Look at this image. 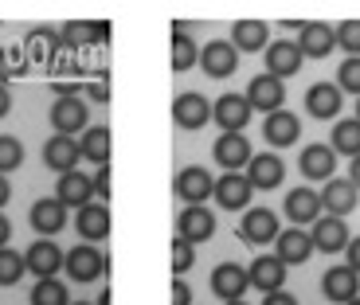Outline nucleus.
<instances>
[{
    "label": "nucleus",
    "mask_w": 360,
    "mask_h": 305,
    "mask_svg": "<svg viewBox=\"0 0 360 305\" xmlns=\"http://www.w3.org/2000/svg\"><path fill=\"white\" fill-rule=\"evenodd\" d=\"M172 305H192V290L184 278H172Z\"/></svg>",
    "instance_id": "44"
},
{
    "label": "nucleus",
    "mask_w": 360,
    "mask_h": 305,
    "mask_svg": "<svg viewBox=\"0 0 360 305\" xmlns=\"http://www.w3.org/2000/svg\"><path fill=\"white\" fill-rule=\"evenodd\" d=\"M274 242H278V259L286 262V266H302V262L314 254V239H309V231H302V227L282 231Z\"/></svg>",
    "instance_id": "28"
},
{
    "label": "nucleus",
    "mask_w": 360,
    "mask_h": 305,
    "mask_svg": "<svg viewBox=\"0 0 360 305\" xmlns=\"http://www.w3.org/2000/svg\"><path fill=\"white\" fill-rule=\"evenodd\" d=\"M55 200L63 207H86L94 204V176H86V172H63L59 176V184H55Z\"/></svg>",
    "instance_id": "9"
},
{
    "label": "nucleus",
    "mask_w": 360,
    "mask_h": 305,
    "mask_svg": "<svg viewBox=\"0 0 360 305\" xmlns=\"http://www.w3.org/2000/svg\"><path fill=\"white\" fill-rule=\"evenodd\" d=\"M86 94H90L94 102H110V86H106V79H94V82L86 86Z\"/></svg>",
    "instance_id": "45"
},
{
    "label": "nucleus",
    "mask_w": 360,
    "mask_h": 305,
    "mask_svg": "<svg viewBox=\"0 0 360 305\" xmlns=\"http://www.w3.org/2000/svg\"><path fill=\"white\" fill-rule=\"evenodd\" d=\"M345 251H349V262H345V266H352V270L360 274V235L349 242V247H345Z\"/></svg>",
    "instance_id": "46"
},
{
    "label": "nucleus",
    "mask_w": 360,
    "mask_h": 305,
    "mask_svg": "<svg viewBox=\"0 0 360 305\" xmlns=\"http://www.w3.org/2000/svg\"><path fill=\"white\" fill-rule=\"evenodd\" d=\"M286 216L294 219V227L317 223V219H321V192H314V188H294V192L286 196Z\"/></svg>",
    "instance_id": "26"
},
{
    "label": "nucleus",
    "mask_w": 360,
    "mask_h": 305,
    "mask_svg": "<svg viewBox=\"0 0 360 305\" xmlns=\"http://www.w3.org/2000/svg\"><path fill=\"white\" fill-rule=\"evenodd\" d=\"M306 110H309V117H321V122L337 117L341 114V86L337 82H314L306 90Z\"/></svg>",
    "instance_id": "22"
},
{
    "label": "nucleus",
    "mask_w": 360,
    "mask_h": 305,
    "mask_svg": "<svg viewBox=\"0 0 360 305\" xmlns=\"http://www.w3.org/2000/svg\"><path fill=\"white\" fill-rule=\"evenodd\" d=\"M262 305H297L294 294H286V290H278V294H266V301Z\"/></svg>",
    "instance_id": "47"
},
{
    "label": "nucleus",
    "mask_w": 360,
    "mask_h": 305,
    "mask_svg": "<svg viewBox=\"0 0 360 305\" xmlns=\"http://www.w3.org/2000/svg\"><path fill=\"white\" fill-rule=\"evenodd\" d=\"M32 227H36L44 239H51V235H59L67 227V207L59 204V200H36L32 204Z\"/></svg>",
    "instance_id": "27"
},
{
    "label": "nucleus",
    "mask_w": 360,
    "mask_h": 305,
    "mask_svg": "<svg viewBox=\"0 0 360 305\" xmlns=\"http://www.w3.org/2000/svg\"><path fill=\"white\" fill-rule=\"evenodd\" d=\"M247 102H251V110L278 114L282 102H286V86H282V79H274V74H255L251 86H247Z\"/></svg>",
    "instance_id": "6"
},
{
    "label": "nucleus",
    "mask_w": 360,
    "mask_h": 305,
    "mask_svg": "<svg viewBox=\"0 0 360 305\" xmlns=\"http://www.w3.org/2000/svg\"><path fill=\"white\" fill-rule=\"evenodd\" d=\"M86 117H90V110H86V102L75 94V98H55V106H51V126H55V134L59 137H75L82 129L86 134Z\"/></svg>",
    "instance_id": "2"
},
{
    "label": "nucleus",
    "mask_w": 360,
    "mask_h": 305,
    "mask_svg": "<svg viewBox=\"0 0 360 305\" xmlns=\"http://www.w3.org/2000/svg\"><path fill=\"white\" fill-rule=\"evenodd\" d=\"M59 39H63L67 47H90V44H102V39H110V27L106 24H63V32H59Z\"/></svg>",
    "instance_id": "32"
},
{
    "label": "nucleus",
    "mask_w": 360,
    "mask_h": 305,
    "mask_svg": "<svg viewBox=\"0 0 360 305\" xmlns=\"http://www.w3.org/2000/svg\"><path fill=\"white\" fill-rule=\"evenodd\" d=\"M337 86H341V94H345V90H352V94L360 98V55L341 63V71H337Z\"/></svg>",
    "instance_id": "41"
},
{
    "label": "nucleus",
    "mask_w": 360,
    "mask_h": 305,
    "mask_svg": "<svg viewBox=\"0 0 360 305\" xmlns=\"http://www.w3.org/2000/svg\"><path fill=\"white\" fill-rule=\"evenodd\" d=\"M356 200H360V188L352 180H329L321 188V212L345 219L349 212H356Z\"/></svg>",
    "instance_id": "15"
},
{
    "label": "nucleus",
    "mask_w": 360,
    "mask_h": 305,
    "mask_svg": "<svg viewBox=\"0 0 360 305\" xmlns=\"http://www.w3.org/2000/svg\"><path fill=\"white\" fill-rule=\"evenodd\" d=\"M251 180H247V172H224V176L216 180V192L212 196L219 200V207H227V212H243L247 204H251Z\"/></svg>",
    "instance_id": "10"
},
{
    "label": "nucleus",
    "mask_w": 360,
    "mask_h": 305,
    "mask_svg": "<svg viewBox=\"0 0 360 305\" xmlns=\"http://www.w3.org/2000/svg\"><path fill=\"white\" fill-rule=\"evenodd\" d=\"M176 235L196 247V242H204V239L216 235V216H212L204 204H200V207H184V212L176 216Z\"/></svg>",
    "instance_id": "13"
},
{
    "label": "nucleus",
    "mask_w": 360,
    "mask_h": 305,
    "mask_svg": "<svg viewBox=\"0 0 360 305\" xmlns=\"http://www.w3.org/2000/svg\"><path fill=\"white\" fill-rule=\"evenodd\" d=\"M8 110H12V94H8V82L0 79V117H8Z\"/></svg>",
    "instance_id": "48"
},
{
    "label": "nucleus",
    "mask_w": 360,
    "mask_h": 305,
    "mask_svg": "<svg viewBox=\"0 0 360 305\" xmlns=\"http://www.w3.org/2000/svg\"><path fill=\"white\" fill-rule=\"evenodd\" d=\"M239 235H243L251 247H262V242H274L278 239V216L270 207H247L243 212V223H239Z\"/></svg>",
    "instance_id": "5"
},
{
    "label": "nucleus",
    "mask_w": 360,
    "mask_h": 305,
    "mask_svg": "<svg viewBox=\"0 0 360 305\" xmlns=\"http://www.w3.org/2000/svg\"><path fill=\"white\" fill-rule=\"evenodd\" d=\"M192 262H196V247H192L188 239H172V278H180V274H188Z\"/></svg>",
    "instance_id": "39"
},
{
    "label": "nucleus",
    "mask_w": 360,
    "mask_h": 305,
    "mask_svg": "<svg viewBox=\"0 0 360 305\" xmlns=\"http://www.w3.org/2000/svg\"><path fill=\"white\" fill-rule=\"evenodd\" d=\"M24 270H27V262H24V254H16V251H0V286H16L20 278H24Z\"/></svg>",
    "instance_id": "37"
},
{
    "label": "nucleus",
    "mask_w": 360,
    "mask_h": 305,
    "mask_svg": "<svg viewBox=\"0 0 360 305\" xmlns=\"http://www.w3.org/2000/svg\"><path fill=\"white\" fill-rule=\"evenodd\" d=\"M251 141H247L243 134H219V141H216V161L224 164L227 172H239V169H247L251 164Z\"/></svg>",
    "instance_id": "25"
},
{
    "label": "nucleus",
    "mask_w": 360,
    "mask_h": 305,
    "mask_svg": "<svg viewBox=\"0 0 360 305\" xmlns=\"http://www.w3.org/2000/svg\"><path fill=\"white\" fill-rule=\"evenodd\" d=\"M169 63L176 74H184L188 67L200 63V47L192 44V36L184 32V24H176V32H172V55H169Z\"/></svg>",
    "instance_id": "31"
},
{
    "label": "nucleus",
    "mask_w": 360,
    "mask_h": 305,
    "mask_svg": "<svg viewBox=\"0 0 360 305\" xmlns=\"http://www.w3.org/2000/svg\"><path fill=\"white\" fill-rule=\"evenodd\" d=\"M71 305H75V301H71ZM79 305H86V301H79Z\"/></svg>",
    "instance_id": "56"
},
{
    "label": "nucleus",
    "mask_w": 360,
    "mask_h": 305,
    "mask_svg": "<svg viewBox=\"0 0 360 305\" xmlns=\"http://www.w3.org/2000/svg\"><path fill=\"white\" fill-rule=\"evenodd\" d=\"M212 122L224 126V134H243V126L251 122V102L247 94H224L212 102Z\"/></svg>",
    "instance_id": "4"
},
{
    "label": "nucleus",
    "mask_w": 360,
    "mask_h": 305,
    "mask_svg": "<svg viewBox=\"0 0 360 305\" xmlns=\"http://www.w3.org/2000/svg\"><path fill=\"white\" fill-rule=\"evenodd\" d=\"M0 55H4V59H0V79H4V74H12V71H27V59H24V47H4V51H0Z\"/></svg>",
    "instance_id": "42"
},
{
    "label": "nucleus",
    "mask_w": 360,
    "mask_h": 305,
    "mask_svg": "<svg viewBox=\"0 0 360 305\" xmlns=\"http://www.w3.org/2000/svg\"><path fill=\"white\" fill-rule=\"evenodd\" d=\"M172 122H176L180 129H204V122H212V102L204 98V94H180L176 102H172Z\"/></svg>",
    "instance_id": "12"
},
{
    "label": "nucleus",
    "mask_w": 360,
    "mask_h": 305,
    "mask_svg": "<svg viewBox=\"0 0 360 305\" xmlns=\"http://www.w3.org/2000/svg\"><path fill=\"white\" fill-rule=\"evenodd\" d=\"M59 44L63 39L55 36V32H47V27H36V32H27V44H24V51H27V63H47L55 51H59Z\"/></svg>",
    "instance_id": "33"
},
{
    "label": "nucleus",
    "mask_w": 360,
    "mask_h": 305,
    "mask_svg": "<svg viewBox=\"0 0 360 305\" xmlns=\"http://www.w3.org/2000/svg\"><path fill=\"white\" fill-rule=\"evenodd\" d=\"M309 239H314V251L337 254V251H345V247L352 242V235H349V227H345V219L321 216V219L314 223V231H309Z\"/></svg>",
    "instance_id": "11"
},
{
    "label": "nucleus",
    "mask_w": 360,
    "mask_h": 305,
    "mask_svg": "<svg viewBox=\"0 0 360 305\" xmlns=\"http://www.w3.org/2000/svg\"><path fill=\"white\" fill-rule=\"evenodd\" d=\"M349 180L360 188V157H352V169H349Z\"/></svg>",
    "instance_id": "51"
},
{
    "label": "nucleus",
    "mask_w": 360,
    "mask_h": 305,
    "mask_svg": "<svg viewBox=\"0 0 360 305\" xmlns=\"http://www.w3.org/2000/svg\"><path fill=\"white\" fill-rule=\"evenodd\" d=\"M110 145H114V137H110L106 126H90L86 134H82L79 149H82V157H86V161H94L102 169V164H110Z\"/></svg>",
    "instance_id": "30"
},
{
    "label": "nucleus",
    "mask_w": 360,
    "mask_h": 305,
    "mask_svg": "<svg viewBox=\"0 0 360 305\" xmlns=\"http://www.w3.org/2000/svg\"><path fill=\"white\" fill-rule=\"evenodd\" d=\"M302 63H306V55L297 51V44H290V39L266 44V74H274V79H290V74L302 71Z\"/></svg>",
    "instance_id": "18"
},
{
    "label": "nucleus",
    "mask_w": 360,
    "mask_h": 305,
    "mask_svg": "<svg viewBox=\"0 0 360 305\" xmlns=\"http://www.w3.org/2000/svg\"><path fill=\"white\" fill-rule=\"evenodd\" d=\"M98 305H114V294H110V286H106V290H102V294H98Z\"/></svg>",
    "instance_id": "52"
},
{
    "label": "nucleus",
    "mask_w": 360,
    "mask_h": 305,
    "mask_svg": "<svg viewBox=\"0 0 360 305\" xmlns=\"http://www.w3.org/2000/svg\"><path fill=\"white\" fill-rule=\"evenodd\" d=\"M247 286H251V274H247V266H239V262H219V266L212 270V294L224 297V301H243Z\"/></svg>",
    "instance_id": "3"
},
{
    "label": "nucleus",
    "mask_w": 360,
    "mask_h": 305,
    "mask_svg": "<svg viewBox=\"0 0 360 305\" xmlns=\"http://www.w3.org/2000/svg\"><path fill=\"white\" fill-rule=\"evenodd\" d=\"M349 305H360V297H352V301H349Z\"/></svg>",
    "instance_id": "54"
},
{
    "label": "nucleus",
    "mask_w": 360,
    "mask_h": 305,
    "mask_svg": "<svg viewBox=\"0 0 360 305\" xmlns=\"http://www.w3.org/2000/svg\"><path fill=\"white\" fill-rule=\"evenodd\" d=\"M231 47H235V51H262V47H266V24H259V20H243V24H235Z\"/></svg>",
    "instance_id": "34"
},
{
    "label": "nucleus",
    "mask_w": 360,
    "mask_h": 305,
    "mask_svg": "<svg viewBox=\"0 0 360 305\" xmlns=\"http://www.w3.org/2000/svg\"><path fill=\"white\" fill-rule=\"evenodd\" d=\"M227 305H247V301H227Z\"/></svg>",
    "instance_id": "55"
},
{
    "label": "nucleus",
    "mask_w": 360,
    "mask_h": 305,
    "mask_svg": "<svg viewBox=\"0 0 360 305\" xmlns=\"http://www.w3.org/2000/svg\"><path fill=\"white\" fill-rule=\"evenodd\" d=\"M79 157H82V149H79V141L75 137H47V145H44V164L47 169H55L59 176L63 172H75V164H79Z\"/></svg>",
    "instance_id": "23"
},
{
    "label": "nucleus",
    "mask_w": 360,
    "mask_h": 305,
    "mask_svg": "<svg viewBox=\"0 0 360 305\" xmlns=\"http://www.w3.org/2000/svg\"><path fill=\"white\" fill-rule=\"evenodd\" d=\"M8 200H12V184H8L4 176H0V207L8 204Z\"/></svg>",
    "instance_id": "50"
},
{
    "label": "nucleus",
    "mask_w": 360,
    "mask_h": 305,
    "mask_svg": "<svg viewBox=\"0 0 360 305\" xmlns=\"http://www.w3.org/2000/svg\"><path fill=\"white\" fill-rule=\"evenodd\" d=\"M110 192H114V176H110V164H102V169L94 172V196L110 200Z\"/></svg>",
    "instance_id": "43"
},
{
    "label": "nucleus",
    "mask_w": 360,
    "mask_h": 305,
    "mask_svg": "<svg viewBox=\"0 0 360 305\" xmlns=\"http://www.w3.org/2000/svg\"><path fill=\"white\" fill-rule=\"evenodd\" d=\"M32 305H71V294L59 278H44L32 290Z\"/></svg>",
    "instance_id": "36"
},
{
    "label": "nucleus",
    "mask_w": 360,
    "mask_h": 305,
    "mask_svg": "<svg viewBox=\"0 0 360 305\" xmlns=\"http://www.w3.org/2000/svg\"><path fill=\"white\" fill-rule=\"evenodd\" d=\"M262 137H266V145H274V149H286V145H294L297 137H302V117L290 114V110L266 114V122H262Z\"/></svg>",
    "instance_id": "16"
},
{
    "label": "nucleus",
    "mask_w": 360,
    "mask_h": 305,
    "mask_svg": "<svg viewBox=\"0 0 360 305\" xmlns=\"http://www.w3.org/2000/svg\"><path fill=\"white\" fill-rule=\"evenodd\" d=\"M63 270L71 274L75 282H94L102 270H106V259H102L90 242H82V247H75V251L63 259Z\"/></svg>",
    "instance_id": "20"
},
{
    "label": "nucleus",
    "mask_w": 360,
    "mask_h": 305,
    "mask_svg": "<svg viewBox=\"0 0 360 305\" xmlns=\"http://www.w3.org/2000/svg\"><path fill=\"white\" fill-rule=\"evenodd\" d=\"M172 192H176V196L184 200L188 207H200L207 196H212V192H216V176H212L204 164H188V169H180Z\"/></svg>",
    "instance_id": "1"
},
{
    "label": "nucleus",
    "mask_w": 360,
    "mask_h": 305,
    "mask_svg": "<svg viewBox=\"0 0 360 305\" xmlns=\"http://www.w3.org/2000/svg\"><path fill=\"white\" fill-rule=\"evenodd\" d=\"M8 239H12V223H8V216H0V251H4Z\"/></svg>",
    "instance_id": "49"
},
{
    "label": "nucleus",
    "mask_w": 360,
    "mask_h": 305,
    "mask_svg": "<svg viewBox=\"0 0 360 305\" xmlns=\"http://www.w3.org/2000/svg\"><path fill=\"white\" fill-rule=\"evenodd\" d=\"M20 164H24V145H20V137L4 134L0 137V176L4 172H16Z\"/></svg>",
    "instance_id": "38"
},
{
    "label": "nucleus",
    "mask_w": 360,
    "mask_h": 305,
    "mask_svg": "<svg viewBox=\"0 0 360 305\" xmlns=\"http://www.w3.org/2000/svg\"><path fill=\"white\" fill-rule=\"evenodd\" d=\"M337 47H345L349 59H356L360 55V20H345V24L337 27Z\"/></svg>",
    "instance_id": "40"
},
{
    "label": "nucleus",
    "mask_w": 360,
    "mask_h": 305,
    "mask_svg": "<svg viewBox=\"0 0 360 305\" xmlns=\"http://www.w3.org/2000/svg\"><path fill=\"white\" fill-rule=\"evenodd\" d=\"M200 67H204V74H212V79H227V74L239 71V51H235L227 39H212V44H204V51H200Z\"/></svg>",
    "instance_id": "8"
},
{
    "label": "nucleus",
    "mask_w": 360,
    "mask_h": 305,
    "mask_svg": "<svg viewBox=\"0 0 360 305\" xmlns=\"http://www.w3.org/2000/svg\"><path fill=\"white\" fill-rule=\"evenodd\" d=\"M356 122H360V98H356Z\"/></svg>",
    "instance_id": "53"
},
{
    "label": "nucleus",
    "mask_w": 360,
    "mask_h": 305,
    "mask_svg": "<svg viewBox=\"0 0 360 305\" xmlns=\"http://www.w3.org/2000/svg\"><path fill=\"white\" fill-rule=\"evenodd\" d=\"M282 176H286V164H282L278 152H259V157H251V164H247V180H251V188H278Z\"/></svg>",
    "instance_id": "17"
},
{
    "label": "nucleus",
    "mask_w": 360,
    "mask_h": 305,
    "mask_svg": "<svg viewBox=\"0 0 360 305\" xmlns=\"http://www.w3.org/2000/svg\"><path fill=\"white\" fill-rule=\"evenodd\" d=\"M297 169H302V176L306 180H333L337 172V152L333 145H309V149H302V161H297Z\"/></svg>",
    "instance_id": "19"
},
{
    "label": "nucleus",
    "mask_w": 360,
    "mask_h": 305,
    "mask_svg": "<svg viewBox=\"0 0 360 305\" xmlns=\"http://www.w3.org/2000/svg\"><path fill=\"white\" fill-rule=\"evenodd\" d=\"M356 286H360V274L352 266H329L321 278V294L329 301H345V305L356 297Z\"/></svg>",
    "instance_id": "24"
},
{
    "label": "nucleus",
    "mask_w": 360,
    "mask_h": 305,
    "mask_svg": "<svg viewBox=\"0 0 360 305\" xmlns=\"http://www.w3.org/2000/svg\"><path fill=\"white\" fill-rule=\"evenodd\" d=\"M333 152L360 157V122L356 117H341V122L333 126Z\"/></svg>",
    "instance_id": "35"
},
{
    "label": "nucleus",
    "mask_w": 360,
    "mask_h": 305,
    "mask_svg": "<svg viewBox=\"0 0 360 305\" xmlns=\"http://www.w3.org/2000/svg\"><path fill=\"white\" fill-rule=\"evenodd\" d=\"M247 274H251V286L262 290V294H278L282 286H286V262L278 259V254H259V259L247 266Z\"/></svg>",
    "instance_id": "7"
},
{
    "label": "nucleus",
    "mask_w": 360,
    "mask_h": 305,
    "mask_svg": "<svg viewBox=\"0 0 360 305\" xmlns=\"http://www.w3.org/2000/svg\"><path fill=\"white\" fill-rule=\"evenodd\" d=\"M63 259H67V254L59 251V242H47V239L32 242V247H27V254H24V262H27V274H36L39 282H44V278H51V274H59V266H63Z\"/></svg>",
    "instance_id": "14"
},
{
    "label": "nucleus",
    "mask_w": 360,
    "mask_h": 305,
    "mask_svg": "<svg viewBox=\"0 0 360 305\" xmlns=\"http://www.w3.org/2000/svg\"><path fill=\"white\" fill-rule=\"evenodd\" d=\"M337 47V32L329 24H302L297 32V51L306 59H325V55Z\"/></svg>",
    "instance_id": "21"
},
{
    "label": "nucleus",
    "mask_w": 360,
    "mask_h": 305,
    "mask_svg": "<svg viewBox=\"0 0 360 305\" xmlns=\"http://www.w3.org/2000/svg\"><path fill=\"white\" fill-rule=\"evenodd\" d=\"M79 235L86 242H102L110 235V207L106 204H86L79 207Z\"/></svg>",
    "instance_id": "29"
}]
</instances>
